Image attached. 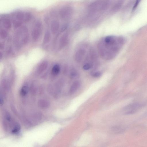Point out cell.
<instances>
[{"label": "cell", "instance_id": "obj_23", "mask_svg": "<svg viewBox=\"0 0 147 147\" xmlns=\"http://www.w3.org/2000/svg\"><path fill=\"white\" fill-rule=\"evenodd\" d=\"M68 25L67 24H64L62 26L61 29V32H63L67 28Z\"/></svg>", "mask_w": 147, "mask_h": 147}, {"label": "cell", "instance_id": "obj_3", "mask_svg": "<svg viewBox=\"0 0 147 147\" xmlns=\"http://www.w3.org/2000/svg\"><path fill=\"white\" fill-rule=\"evenodd\" d=\"M109 0H97L93 2L88 7L89 11L96 12L105 10L109 4Z\"/></svg>", "mask_w": 147, "mask_h": 147}, {"label": "cell", "instance_id": "obj_4", "mask_svg": "<svg viewBox=\"0 0 147 147\" xmlns=\"http://www.w3.org/2000/svg\"><path fill=\"white\" fill-rule=\"evenodd\" d=\"M141 106L139 103H132L124 107L123 109V112L125 115L131 114L137 112Z\"/></svg>", "mask_w": 147, "mask_h": 147}, {"label": "cell", "instance_id": "obj_9", "mask_svg": "<svg viewBox=\"0 0 147 147\" xmlns=\"http://www.w3.org/2000/svg\"><path fill=\"white\" fill-rule=\"evenodd\" d=\"M48 62L47 61L42 62L38 67L36 72L39 75L42 74L47 69L48 66Z\"/></svg>", "mask_w": 147, "mask_h": 147}, {"label": "cell", "instance_id": "obj_10", "mask_svg": "<svg viewBox=\"0 0 147 147\" xmlns=\"http://www.w3.org/2000/svg\"><path fill=\"white\" fill-rule=\"evenodd\" d=\"M68 36L66 33L64 34L61 38L59 44V49L61 50L66 45L68 41Z\"/></svg>", "mask_w": 147, "mask_h": 147}, {"label": "cell", "instance_id": "obj_17", "mask_svg": "<svg viewBox=\"0 0 147 147\" xmlns=\"http://www.w3.org/2000/svg\"><path fill=\"white\" fill-rule=\"evenodd\" d=\"M24 14L22 12L18 13L16 16V20L18 21L23 23L24 22Z\"/></svg>", "mask_w": 147, "mask_h": 147}, {"label": "cell", "instance_id": "obj_22", "mask_svg": "<svg viewBox=\"0 0 147 147\" xmlns=\"http://www.w3.org/2000/svg\"><path fill=\"white\" fill-rule=\"evenodd\" d=\"M77 75V72L75 70H73L71 72L70 76L71 78H74L76 77Z\"/></svg>", "mask_w": 147, "mask_h": 147}, {"label": "cell", "instance_id": "obj_16", "mask_svg": "<svg viewBox=\"0 0 147 147\" xmlns=\"http://www.w3.org/2000/svg\"><path fill=\"white\" fill-rule=\"evenodd\" d=\"M3 25L5 29L9 30L11 28V23L10 20L8 19H6L4 20Z\"/></svg>", "mask_w": 147, "mask_h": 147}, {"label": "cell", "instance_id": "obj_24", "mask_svg": "<svg viewBox=\"0 0 147 147\" xmlns=\"http://www.w3.org/2000/svg\"><path fill=\"white\" fill-rule=\"evenodd\" d=\"M141 0H136V2L134 5L133 8V10H134L136 9L138 6V5L139 4Z\"/></svg>", "mask_w": 147, "mask_h": 147}, {"label": "cell", "instance_id": "obj_25", "mask_svg": "<svg viewBox=\"0 0 147 147\" xmlns=\"http://www.w3.org/2000/svg\"><path fill=\"white\" fill-rule=\"evenodd\" d=\"M45 21V22L47 23L49 21V18L47 16H45L44 18Z\"/></svg>", "mask_w": 147, "mask_h": 147}, {"label": "cell", "instance_id": "obj_21", "mask_svg": "<svg viewBox=\"0 0 147 147\" xmlns=\"http://www.w3.org/2000/svg\"><path fill=\"white\" fill-rule=\"evenodd\" d=\"M31 18V14L28 13H26L24 14V22H27L29 21Z\"/></svg>", "mask_w": 147, "mask_h": 147}, {"label": "cell", "instance_id": "obj_1", "mask_svg": "<svg viewBox=\"0 0 147 147\" xmlns=\"http://www.w3.org/2000/svg\"><path fill=\"white\" fill-rule=\"evenodd\" d=\"M125 43V38L121 36H109L102 38L98 44L99 55L103 59L111 60L120 51Z\"/></svg>", "mask_w": 147, "mask_h": 147}, {"label": "cell", "instance_id": "obj_5", "mask_svg": "<svg viewBox=\"0 0 147 147\" xmlns=\"http://www.w3.org/2000/svg\"><path fill=\"white\" fill-rule=\"evenodd\" d=\"M42 26V23L39 21L37 22L35 24L32 32V39L35 42L37 41L40 38L41 33Z\"/></svg>", "mask_w": 147, "mask_h": 147}, {"label": "cell", "instance_id": "obj_11", "mask_svg": "<svg viewBox=\"0 0 147 147\" xmlns=\"http://www.w3.org/2000/svg\"><path fill=\"white\" fill-rule=\"evenodd\" d=\"M80 85V83L78 80L75 81L71 86L69 91L70 94L74 93L79 88Z\"/></svg>", "mask_w": 147, "mask_h": 147}, {"label": "cell", "instance_id": "obj_12", "mask_svg": "<svg viewBox=\"0 0 147 147\" xmlns=\"http://www.w3.org/2000/svg\"><path fill=\"white\" fill-rule=\"evenodd\" d=\"M38 106L41 108L45 109L49 106V103L47 100L44 99H40L38 102Z\"/></svg>", "mask_w": 147, "mask_h": 147}, {"label": "cell", "instance_id": "obj_13", "mask_svg": "<svg viewBox=\"0 0 147 147\" xmlns=\"http://www.w3.org/2000/svg\"><path fill=\"white\" fill-rule=\"evenodd\" d=\"M60 70V67L58 64H55L53 67L51 73V75L53 77L57 76L59 73Z\"/></svg>", "mask_w": 147, "mask_h": 147}, {"label": "cell", "instance_id": "obj_2", "mask_svg": "<svg viewBox=\"0 0 147 147\" xmlns=\"http://www.w3.org/2000/svg\"><path fill=\"white\" fill-rule=\"evenodd\" d=\"M29 35L27 28L25 26H20L15 34L14 37V44L17 47L20 48L28 42Z\"/></svg>", "mask_w": 147, "mask_h": 147}, {"label": "cell", "instance_id": "obj_27", "mask_svg": "<svg viewBox=\"0 0 147 147\" xmlns=\"http://www.w3.org/2000/svg\"><path fill=\"white\" fill-rule=\"evenodd\" d=\"M2 57V55L1 52H0V60L1 59Z\"/></svg>", "mask_w": 147, "mask_h": 147}, {"label": "cell", "instance_id": "obj_20", "mask_svg": "<svg viewBox=\"0 0 147 147\" xmlns=\"http://www.w3.org/2000/svg\"><path fill=\"white\" fill-rule=\"evenodd\" d=\"M4 96L2 88L0 87V105H3L4 103Z\"/></svg>", "mask_w": 147, "mask_h": 147}, {"label": "cell", "instance_id": "obj_15", "mask_svg": "<svg viewBox=\"0 0 147 147\" xmlns=\"http://www.w3.org/2000/svg\"><path fill=\"white\" fill-rule=\"evenodd\" d=\"M28 91V86L26 85H24L22 87L20 90V94L21 96H25L27 94Z\"/></svg>", "mask_w": 147, "mask_h": 147}, {"label": "cell", "instance_id": "obj_7", "mask_svg": "<svg viewBox=\"0 0 147 147\" xmlns=\"http://www.w3.org/2000/svg\"><path fill=\"white\" fill-rule=\"evenodd\" d=\"M86 53V50L84 48H80L76 52L75 55V61L80 63L83 59Z\"/></svg>", "mask_w": 147, "mask_h": 147}, {"label": "cell", "instance_id": "obj_26", "mask_svg": "<svg viewBox=\"0 0 147 147\" xmlns=\"http://www.w3.org/2000/svg\"><path fill=\"white\" fill-rule=\"evenodd\" d=\"M4 47L3 45L1 42H0V49H2Z\"/></svg>", "mask_w": 147, "mask_h": 147}, {"label": "cell", "instance_id": "obj_19", "mask_svg": "<svg viewBox=\"0 0 147 147\" xmlns=\"http://www.w3.org/2000/svg\"><path fill=\"white\" fill-rule=\"evenodd\" d=\"M8 35V32L3 28L0 29V36L2 38H5Z\"/></svg>", "mask_w": 147, "mask_h": 147}, {"label": "cell", "instance_id": "obj_14", "mask_svg": "<svg viewBox=\"0 0 147 147\" xmlns=\"http://www.w3.org/2000/svg\"><path fill=\"white\" fill-rule=\"evenodd\" d=\"M51 37L50 32L49 31H47L45 32L43 39V43L44 44H46L49 42Z\"/></svg>", "mask_w": 147, "mask_h": 147}, {"label": "cell", "instance_id": "obj_18", "mask_svg": "<svg viewBox=\"0 0 147 147\" xmlns=\"http://www.w3.org/2000/svg\"><path fill=\"white\" fill-rule=\"evenodd\" d=\"M123 1L122 0L119 1L114 5L112 8V10L114 11H117L121 7L123 4Z\"/></svg>", "mask_w": 147, "mask_h": 147}, {"label": "cell", "instance_id": "obj_8", "mask_svg": "<svg viewBox=\"0 0 147 147\" xmlns=\"http://www.w3.org/2000/svg\"><path fill=\"white\" fill-rule=\"evenodd\" d=\"M60 27L59 22L57 20L52 21L51 24V30L53 34H55L58 32Z\"/></svg>", "mask_w": 147, "mask_h": 147}, {"label": "cell", "instance_id": "obj_6", "mask_svg": "<svg viewBox=\"0 0 147 147\" xmlns=\"http://www.w3.org/2000/svg\"><path fill=\"white\" fill-rule=\"evenodd\" d=\"M72 8L69 6H65L59 10V14L60 17L63 19L68 18L72 13Z\"/></svg>", "mask_w": 147, "mask_h": 147}]
</instances>
